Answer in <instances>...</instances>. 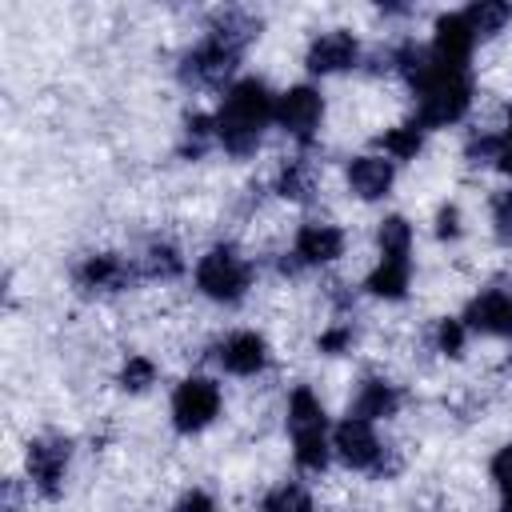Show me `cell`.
I'll return each mask as SVG.
<instances>
[{
	"instance_id": "obj_33",
	"label": "cell",
	"mask_w": 512,
	"mask_h": 512,
	"mask_svg": "<svg viewBox=\"0 0 512 512\" xmlns=\"http://www.w3.org/2000/svg\"><path fill=\"white\" fill-rule=\"evenodd\" d=\"M508 144H512V120H508Z\"/></svg>"
},
{
	"instance_id": "obj_20",
	"label": "cell",
	"mask_w": 512,
	"mask_h": 512,
	"mask_svg": "<svg viewBox=\"0 0 512 512\" xmlns=\"http://www.w3.org/2000/svg\"><path fill=\"white\" fill-rule=\"evenodd\" d=\"M380 252L388 256V260H404V252H408V240H412V228L400 220V216H388L384 224H380Z\"/></svg>"
},
{
	"instance_id": "obj_32",
	"label": "cell",
	"mask_w": 512,
	"mask_h": 512,
	"mask_svg": "<svg viewBox=\"0 0 512 512\" xmlns=\"http://www.w3.org/2000/svg\"><path fill=\"white\" fill-rule=\"evenodd\" d=\"M496 160H500V168H504V172H508V176H512V144H504V148H500V156H496Z\"/></svg>"
},
{
	"instance_id": "obj_24",
	"label": "cell",
	"mask_w": 512,
	"mask_h": 512,
	"mask_svg": "<svg viewBox=\"0 0 512 512\" xmlns=\"http://www.w3.org/2000/svg\"><path fill=\"white\" fill-rule=\"evenodd\" d=\"M152 376H156V364H152V360H144V356H128V364H124V372H120L124 388H132V392L148 388V384H152Z\"/></svg>"
},
{
	"instance_id": "obj_1",
	"label": "cell",
	"mask_w": 512,
	"mask_h": 512,
	"mask_svg": "<svg viewBox=\"0 0 512 512\" xmlns=\"http://www.w3.org/2000/svg\"><path fill=\"white\" fill-rule=\"evenodd\" d=\"M268 116H276L268 88L260 80H240L224 96V108L216 116V132H220L228 152H248V148H256V136H260Z\"/></svg>"
},
{
	"instance_id": "obj_30",
	"label": "cell",
	"mask_w": 512,
	"mask_h": 512,
	"mask_svg": "<svg viewBox=\"0 0 512 512\" xmlns=\"http://www.w3.org/2000/svg\"><path fill=\"white\" fill-rule=\"evenodd\" d=\"M436 232H440V236H456V232H460V212H456V208H444V212L436 216Z\"/></svg>"
},
{
	"instance_id": "obj_17",
	"label": "cell",
	"mask_w": 512,
	"mask_h": 512,
	"mask_svg": "<svg viewBox=\"0 0 512 512\" xmlns=\"http://www.w3.org/2000/svg\"><path fill=\"white\" fill-rule=\"evenodd\" d=\"M296 464L308 472H320L328 464V440L324 428H300L296 432Z\"/></svg>"
},
{
	"instance_id": "obj_25",
	"label": "cell",
	"mask_w": 512,
	"mask_h": 512,
	"mask_svg": "<svg viewBox=\"0 0 512 512\" xmlns=\"http://www.w3.org/2000/svg\"><path fill=\"white\" fill-rule=\"evenodd\" d=\"M492 476H496V484H500V492H504L500 512H512V444L496 452V460H492Z\"/></svg>"
},
{
	"instance_id": "obj_23",
	"label": "cell",
	"mask_w": 512,
	"mask_h": 512,
	"mask_svg": "<svg viewBox=\"0 0 512 512\" xmlns=\"http://www.w3.org/2000/svg\"><path fill=\"white\" fill-rule=\"evenodd\" d=\"M144 268H148L152 276H176V272H180V256H176V248H168V244H152L148 256H144Z\"/></svg>"
},
{
	"instance_id": "obj_7",
	"label": "cell",
	"mask_w": 512,
	"mask_h": 512,
	"mask_svg": "<svg viewBox=\"0 0 512 512\" xmlns=\"http://www.w3.org/2000/svg\"><path fill=\"white\" fill-rule=\"evenodd\" d=\"M320 112H324V104H320V92H312V88H288L276 100V120L300 140L312 136V128L320 124Z\"/></svg>"
},
{
	"instance_id": "obj_12",
	"label": "cell",
	"mask_w": 512,
	"mask_h": 512,
	"mask_svg": "<svg viewBox=\"0 0 512 512\" xmlns=\"http://www.w3.org/2000/svg\"><path fill=\"white\" fill-rule=\"evenodd\" d=\"M348 184H352L356 196L376 200V196H384L388 184H392V164L380 160V156H356V160L348 164Z\"/></svg>"
},
{
	"instance_id": "obj_5",
	"label": "cell",
	"mask_w": 512,
	"mask_h": 512,
	"mask_svg": "<svg viewBox=\"0 0 512 512\" xmlns=\"http://www.w3.org/2000/svg\"><path fill=\"white\" fill-rule=\"evenodd\" d=\"M332 448H336V452H340V460H344V464H352V468H376V460L384 456V448H380V440H376L372 424H368V420H360V416H348V420L336 428Z\"/></svg>"
},
{
	"instance_id": "obj_29",
	"label": "cell",
	"mask_w": 512,
	"mask_h": 512,
	"mask_svg": "<svg viewBox=\"0 0 512 512\" xmlns=\"http://www.w3.org/2000/svg\"><path fill=\"white\" fill-rule=\"evenodd\" d=\"M176 512H212V500L204 492H188V496H180Z\"/></svg>"
},
{
	"instance_id": "obj_16",
	"label": "cell",
	"mask_w": 512,
	"mask_h": 512,
	"mask_svg": "<svg viewBox=\"0 0 512 512\" xmlns=\"http://www.w3.org/2000/svg\"><path fill=\"white\" fill-rule=\"evenodd\" d=\"M404 288H408V264L404 260H380V268L368 276V292H376V296H404Z\"/></svg>"
},
{
	"instance_id": "obj_28",
	"label": "cell",
	"mask_w": 512,
	"mask_h": 512,
	"mask_svg": "<svg viewBox=\"0 0 512 512\" xmlns=\"http://www.w3.org/2000/svg\"><path fill=\"white\" fill-rule=\"evenodd\" d=\"M492 212H496V232L500 240H512V192H500L492 200Z\"/></svg>"
},
{
	"instance_id": "obj_22",
	"label": "cell",
	"mask_w": 512,
	"mask_h": 512,
	"mask_svg": "<svg viewBox=\"0 0 512 512\" xmlns=\"http://www.w3.org/2000/svg\"><path fill=\"white\" fill-rule=\"evenodd\" d=\"M384 148H388L396 160L416 156V148H420V124H400L396 132H388V136H384Z\"/></svg>"
},
{
	"instance_id": "obj_26",
	"label": "cell",
	"mask_w": 512,
	"mask_h": 512,
	"mask_svg": "<svg viewBox=\"0 0 512 512\" xmlns=\"http://www.w3.org/2000/svg\"><path fill=\"white\" fill-rule=\"evenodd\" d=\"M280 192L292 196V200H304L308 196V172L300 164H288L284 176H280Z\"/></svg>"
},
{
	"instance_id": "obj_14",
	"label": "cell",
	"mask_w": 512,
	"mask_h": 512,
	"mask_svg": "<svg viewBox=\"0 0 512 512\" xmlns=\"http://www.w3.org/2000/svg\"><path fill=\"white\" fill-rule=\"evenodd\" d=\"M396 404H400V396H396V388H392V384H384V380H368V384L360 388L356 404H352V416H360V420L392 416V412H396Z\"/></svg>"
},
{
	"instance_id": "obj_8",
	"label": "cell",
	"mask_w": 512,
	"mask_h": 512,
	"mask_svg": "<svg viewBox=\"0 0 512 512\" xmlns=\"http://www.w3.org/2000/svg\"><path fill=\"white\" fill-rule=\"evenodd\" d=\"M64 464H68V444H60V440H36L28 448V472L44 496H56Z\"/></svg>"
},
{
	"instance_id": "obj_27",
	"label": "cell",
	"mask_w": 512,
	"mask_h": 512,
	"mask_svg": "<svg viewBox=\"0 0 512 512\" xmlns=\"http://www.w3.org/2000/svg\"><path fill=\"white\" fill-rule=\"evenodd\" d=\"M436 344H440V352H460L464 348V324L460 320H444L440 324V332H436Z\"/></svg>"
},
{
	"instance_id": "obj_9",
	"label": "cell",
	"mask_w": 512,
	"mask_h": 512,
	"mask_svg": "<svg viewBox=\"0 0 512 512\" xmlns=\"http://www.w3.org/2000/svg\"><path fill=\"white\" fill-rule=\"evenodd\" d=\"M356 64V40L348 32H324L312 48H308V68L312 72H340Z\"/></svg>"
},
{
	"instance_id": "obj_11",
	"label": "cell",
	"mask_w": 512,
	"mask_h": 512,
	"mask_svg": "<svg viewBox=\"0 0 512 512\" xmlns=\"http://www.w3.org/2000/svg\"><path fill=\"white\" fill-rule=\"evenodd\" d=\"M220 364H224L228 372H236V376L260 372V368H264V340H260L256 332H236V336H228L224 348H220Z\"/></svg>"
},
{
	"instance_id": "obj_13",
	"label": "cell",
	"mask_w": 512,
	"mask_h": 512,
	"mask_svg": "<svg viewBox=\"0 0 512 512\" xmlns=\"http://www.w3.org/2000/svg\"><path fill=\"white\" fill-rule=\"evenodd\" d=\"M468 324L472 328H484V332H496V336H512V296L488 292V296L472 300Z\"/></svg>"
},
{
	"instance_id": "obj_10",
	"label": "cell",
	"mask_w": 512,
	"mask_h": 512,
	"mask_svg": "<svg viewBox=\"0 0 512 512\" xmlns=\"http://www.w3.org/2000/svg\"><path fill=\"white\" fill-rule=\"evenodd\" d=\"M340 248H344V236L332 224H304L296 236V256L304 264H328L340 256Z\"/></svg>"
},
{
	"instance_id": "obj_31",
	"label": "cell",
	"mask_w": 512,
	"mask_h": 512,
	"mask_svg": "<svg viewBox=\"0 0 512 512\" xmlns=\"http://www.w3.org/2000/svg\"><path fill=\"white\" fill-rule=\"evenodd\" d=\"M348 336H352L348 328H332L328 336H320V348H324V352H336V348H344V344H348Z\"/></svg>"
},
{
	"instance_id": "obj_15",
	"label": "cell",
	"mask_w": 512,
	"mask_h": 512,
	"mask_svg": "<svg viewBox=\"0 0 512 512\" xmlns=\"http://www.w3.org/2000/svg\"><path fill=\"white\" fill-rule=\"evenodd\" d=\"M124 280H128V268L116 256H92L80 268V284L84 288H120Z\"/></svg>"
},
{
	"instance_id": "obj_19",
	"label": "cell",
	"mask_w": 512,
	"mask_h": 512,
	"mask_svg": "<svg viewBox=\"0 0 512 512\" xmlns=\"http://www.w3.org/2000/svg\"><path fill=\"white\" fill-rule=\"evenodd\" d=\"M464 20H468L472 36H476V32H480V36H488V32H496V28L508 20V4H496V0H480V4H472V8L464 12Z\"/></svg>"
},
{
	"instance_id": "obj_2",
	"label": "cell",
	"mask_w": 512,
	"mask_h": 512,
	"mask_svg": "<svg viewBox=\"0 0 512 512\" xmlns=\"http://www.w3.org/2000/svg\"><path fill=\"white\" fill-rule=\"evenodd\" d=\"M416 92H420V124H448V120H456L468 108V96H472L468 76L452 72V68H440L436 60L416 80Z\"/></svg>"
},
{
	"instance_id": "obj_3",
	"label": "cell",
	"mask_w": 512,
	"mask_h": 512,
	"mask_svg": "<svg viewBox=\"0 0 512 512\" xmlns=\"http://www.w3.org/2000/svg\"><path fill=\"white\" fill-rule=\"evenodd\" d=\"M196 284L212 300H240L248 288V268L232 248H212L196 268Z\"/></svg>"
},
{
	"instance_id": "obj_21",
	"label": "cell",
	"mask_w": 512,
	"mask_h": 512,
	"mask_svg": "<svg viewBox=\"0 0 512 512\" xmlns=\"http://www.w3.org/2000/svg\"><path fill=\"white\" fill-rule=\"evenodd\" d=\"M260 512H312V500H308L304 488L284 484V488H276V492L260 504Z\"/></svg>"
},
{
	"instance_id": "obj_18",
	"label": "cell",
	"mask_w": 512,
	"mask_h": 512,
	"mask_svg": "<svg viewBox=\"0 0 512 512\" xmlns=\"http://www.w3.org/2000/svg\"><path fill=\"white\" fill-rule=\"evenodd\" d=\"M288 420H292V432H300V428H324L320 400L308 388H296L292 392V404H288Z\"/></svg>"
},
{
	"instance_id": "obj_4",
	"label": "cell",
	"mask_w": 512,
	"mask_h": 512,
	"mask_svg": "<svg viewBox=\"0 0 512 512\" xmlns=\"http://www.w3.org/2000/svg\"><path fill=\"white\" fill-rule=\"evenodd\" d=\"M220 408V392L212 380H184L172 396V420L180 432H196L204 428Z\"/></svg>"
},
{
	"instance_id": "obj_6",
	"label": "cell",
	"mask_w": 512,
	"mask_h": 512,
	"mask_svg": "<svg viewBox=\"0 0 512 512\" xmlns=\"http://www.w3.org/2000/svg\"><path fill=\"white\" fill-rule=\"evenodd\" d=\"M468 52H472V28H468L464 12L440 16V20H436V44H432V60H436L440 68L464 72Z\"/></svg>"
}]
</instances>
